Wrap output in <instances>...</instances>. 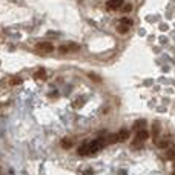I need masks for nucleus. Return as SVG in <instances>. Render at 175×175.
I'll use <instances>...</instances> for the list:
<instances>
[{"mask_svg":"<svg viewBox=\"0 0 175 175\" xmlns=\"http://www.w3.org/2000/svg\"><path fill=\"white\" fill-rule=\"evenodd\" d=\"M101 148H103V140H101V138L92 140V142H88V151H89V155L98 152Z\"/></svg>","mask_w":175,"mask_h":175,"instance_id":"f257e3e1","label":"nucleus"},{"mask_svg":"<svg viewBox=\"0 0 175 175\" xmlns=\"http://www.w3.org/2000/svg\"><path fill=\"white\" fill-rule=\"evenodd\" d=\"M37 51H40V52H52L54 51V46H52L51 43H48V42H40V43H37Z\"/></svg>","mask_w":175,"mask_h":175,"instance_id":"f03ea898","label":"nucleus"},{"mask_svg":"<svg viewBox=\"0 0 175 175\" xmlns=\"http://www.w3.org/2000/svg\"><path fill=\"white\" fill-rule=\"evenodd\" d=\"M121 6H123V0H109V2L106 3V8L109 11H115V9H118Z\"/></svg>","mask_w":175,"mask_h":175,"instance_id":"7ed1b4c3","label":"nucleus"},{"mask_svg":"<svg viewBox=\"0 0 175 175\" xmlns=\"http://www.w3.org/2000/svg\"><path fill=\"white\" fill-rule=\"evenodd\" d=\"M77 49H78V45H75V43H68V45H63L59 48L60 52H71V51H77Z\"/></svg>","mask_w":175,"mask_h":175,"instance_id":"20e7f679","label":"nucleus"},{"mask_svg":"<svg viewBox=\"0 0 175 175\" xmlns=\"http://www.w3.org/2000/svg\"><path fill=\"white\" fill-rule=\"evenodd\" d=\"M137 138H140L142 142H143V140H148V138H149L148 131H145V128H143V129H138V131H137Z\"/></svg>","mask_w":175,"mask_h":175,"instance_id":"39448f33","label":"nucleus"},{"mask_svg":"<svg viewBox=\"0 0 175 175\" xmlns=\"http://www.w3.org/2000/svg\"><path fill=\"white\" fill-rule=\"evenodd\" d=\"M78 155H83V157H88V155H89V151H88V143H84L83 146L78 148Z\"/></svg>","mask_w":175,"mask_h":175,"instance_id":"423d86ee","label":"nucleus"},{"mask_svg":"<svg viewBox=\"0 0 175 175\" xmlns=\"http://www.w3.org/2000/svg\"><path fill=\"white\" fill-rule=\"evenodd\" d=\"M145 125H146V121H145V120H138V121H135V123H134V131L143 129V128H145Z\"/></svg>","mask_w":175,"mask_h":175,"instance_id":"0eeeda50","label":"nucleus"},{"mask_svg":"<svg viewBox=\"0 0 175 175\" xmlns=\"http://www.w3.org/2000/svg\"><path fill=\"white\" fill-rule=\"evenodd\" d=\"M36 78L37 80H45L46 78V71L45 69H39V71L36 72Z\"/></svg>","mask_w":175,"mask_h":175,"instance_id":"6e6552de","label":"nucleus"},{"mask_svg":"<svg viewBox=\"0 0 175 175\" xmlns=\"http://www.w3.org/2000/svg\"><path fill=\"white\" fill-rule=\"evenodd\" d=\"M129 28H131V26H128V25H125V23H120L118 28H117V31L121 32V34H126V32L129 31Z\"/></svg>","mask_w":175,"mask_h":175,"instance_id":"1a4fd4ad","label":"nucleus"},{"mask_svg":"<svg viewBox=\"0 0 175 175\" xmlns=\"http://www.w3.org/2000/svg\"><path fill=\"white\" fill-rule=\"evenodd\" d=\"M128 137H129V131L128 129H121L118 132V138L120 140H128Z\"/></svg>","mask_w":175,"mask_h":175,"instance_id":"9d476101","label":"nucleus"},{"mask_svg":"<svg viewBox=\"0 0 175 175\" xmlns=\"http://www.w3.org/2000/svg\"><path fill=\"white\" fill-rule=\"evenodd\" d=\"M106 142H108L109 145H114V143L120 142V138H118V134H115V135H109V137H108V140H106Z\"/></svg>","mask_w":175,"mask_h":175,"instance_id":"9b49d317","label":"nucleus"},{"mask_svg":"<svg viewBox=\"0 0 175 175\" xmlns=\"http://www.w3.org/2000/svg\"><path fill=\"white\" fill-rule=\"evenodd\" d=\"M71 146H72V142H71V140H68V138H63V140H62V148H63V149H69Z\"/></svg>","mask_w":175,"mask_h":175,"instance_id":"f8f14e48","label":"nucleus"},{"mask_svg":"<svg viewBox=\"0 0 175 175\" xmlns=\"http://www.w3.org/2000/svg\"><path fill=\"white\" fill-rule=\"evenodd\" d=\"M121 9H123V12H131V11H132V5L126 3V5H123V6H121Z\"/></svg>","mask_w":175,"mask_h":175,"instance_id":"ddd939ff","label":"nucleus"},{"mask_svg":"<svg viewBox=\"0 0 175 175\" xmlns=\"http://www.w3.org/2000/svg\"><path fill=\"white\" fill-rule=\"evenodd\" d=\"M120 23H125V25H128V26H132V20L126 19V17H123V19L120 20Z\"/></svg>","mask_w":175,"mask_h":175,"instance_id":"4468645a","label":"nucleus"},{"mask_svg":"<svg viewBox=\"0 0 175 175\" xmlns=\"http://www.w3.org/2000/svg\"><path fill=\"white\" fill-rule=\"evenodd\" d=\"M20 83H22V78L20 77H14L11 80V84H20Z\"/></svg>","mask_w":175,"mask_h":175,"instance_id":"2eb2a0df","label":"nucleus"},{"mask_svg":"<svg viewBox=\"0 0 175 175\" xmlns=\"http://www.w3.org/2000/svg\"><path fill=\"white\" fill-rule=\"evenodd\" d=\"M89 77H91L92 80H95L97 83H101V78H100L98 75H95V74H89Z\"/></svg>","mask_w":175,"mask_h":175,"instance_id":"dca6fc26","label":"nucleus"},{"mask_svg":"<svg viewBox=\"0 0 175 175\" xmlns=\"http://www.w3.org/2000/svg\"><path fill=\"white\" fill-rule=\"evenodd\" d=\"M158 146H160V148H163V149H164V148H167V146H169V143H167V142H166V140H161V142H160V143H158Z\"/></svg>","mask_w":175,"mask_h":175,"instance_id":"f3484780","label":"nucleus"},{"mask_svg":"<svg viewBox=\"0 0 175 175\" xmlns=\"http://www.w3.org/2000/svg\"><path fill=\"white\" fill-rule=\"evenodd\" d=\"M0 175H3V172H2V167H0Z\"/></svg>","mask_w":175,"mask_h":175,"instance_id":"a211bd4d","label":"nucleus"}]
</instances>
